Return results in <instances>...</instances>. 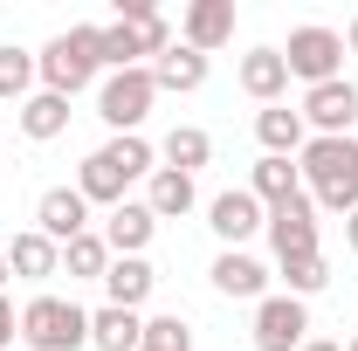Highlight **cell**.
Here are the masks:
<instances>
[{"label": "cell", "mask_w": 358, "mask_h": 351, "mask_svg": "<svg viewBox=\"0 0 358 351\" xmlns=\"http://www.w3.org/2000/svg\"><path fill=\"white\" fill-rule=\"evenodd\" d=\"M296 159L317 214H358V138H310Z\"/></svg>", "instance_id": "6da1fadb"}, {"label": "cell", "mask_w": 358, "mask_h": 351, "mask_svg": "<svg viewBox=\"0 0 358 351\" xmlns=\"http://www.w3.org/2000/svg\"><path fill=\"white\" fill-rule=\"evenodd\" d=\"M96 69H103V28H90V21L62 28V35L35 55V76H42V89H55V96L90 89V83H96Z\"/></svg>", "instance_id": "7a4b0ae2"}, {"label": "cell", "mask_w": 358, "mask_h": 351, "mask_svg": "<svg viewBox=\"0 0 358 351\" xmlns=\"http://www.w3.org/2000/svg\"><path fill=\"white\" fill-rule=\"evenodd\" d=\"M21 345L28 351H83L90 345V310L69 296H28L21 303Z\"/></svg>", "instance_id": "3957f363"}, {"label": "cell", "mask_w": 358, "mask_h": 351, "mask_svg": "<svg viewBox=\"0 0 358 351\" xmlns=\"http://www.w3.org/2000/svg\"><path fill=\"white\" fill-rule=\"evenodd\" d=\"M152 103H159L152 62H145V69H110V76L96 83V117H103V124H110L117 138H124V131H138V124L152 117Z\"/></svg>", "instance_id": "277c9868"}, {"label": "cell", "mask_w": 358, "mask_h": 351, "mask_svg": "<svg viewBox=\"0 0 358 351\" xmlns=\"http://www.w3.org/2000/svg\"><path fill=\"white\" fill-rule=\"evenodd\" d=\"M282 62H289V76H303V89L338 83V76H345V35L324 28V21H303V28H289Z\"/></svg>", "instance_id": "5b68a950"}, {"label": "cell", "mask_w": 358, "mask_h": 351, "mask_svg": "<svg viewBox=\"0 0 358 351\" xmlns=\"http://www.w3.org/2000/svg\"><path fill=\"white\" fill-rule=\"evenodd\" d=\"M310 338V310H303V296H262L255 303V351H296Z\"/></svg>", "instance_id": "8992f818"}, {"label": "cell", "mask_w": 358, "mask_h": 351, "mask_svg": "<svg viewBox=\"0 0 358 351\" xmlns=\"http://www.w3.org/2000/svg\"><path fill=\"white\" fill-rule=\"evenodd\" d=\"M207 227L221 234L227 248H241L248 234H262V227H268V207L248 193V186H227V193H214V200H207Z\"/></svg>", "instance_id": "52a82bcc"}, {"label": "cell", "mask_w": 358, "mask_h": 351, "mask_svg": "<svg viewBox=\"0 0 358 351\" xmlns=\"http://www.w3.org/2000/svg\"><path fill=\"white\" fill-rule=\"evenodd\" d=\"M303 124H317V138H352L358 124V83H317L303 89Z\"/></svg>", "instance_id": "ba28073f"}, {"label": "cell", "mask_w": 358, "mask_h": 351, "mask_svg": "<svg viewBox=\"0 0 358 351\" xmlns=\"http://www.w3.org/2000/svg\"><path fill=\"white\" fill-rule=\"evenodd\" d=\"M262 234H268V248H275V262H296V255H317V207H310V193H296L289 207H275Z\"/></svg>", "instance_id": "9c48e42d"}, {"label": "cell", "mask_w": 358, "mask_h": 351, "mask_svg": "<svg viewBox=\"0 0 358 351\" xmlns=\"http://www.w3.org/2000/svg\"><path fill=\"white\" fill-rule=\"evenodd\" d=\"M35 227H42L55 248H69L76 234H90V200L76 186H48L42 200H35Z\"/></svg>", "instance_id": "30bf717a"}, {"label": "cell", "mask_w": 358, "mask_h": 351, "mask_svg": "<svg viewBox=\"0 0 358 351\" xmlns=\"http://www.w3.org/2000/svg\"><path fill=\"white\" fill-rule=\"evenodd\" d=\"M179 42L200 48V55L227 48L234 42V0H193V7L179 14Z\"/></svg>", "instance_id": "8fae6325"}, {"label": "cell", "mask_w": 358, "mask_h": 351, "mask_svg": "<svg viewBox=\"0 0 358 351\" xmlns=\"http://www.w3.org/2000/svg\"><path fill=\"white\" fill-rule=\"evenodd\" d=\"M152 234H159V214H152L145 200H124V207H110V220H103L110 255H145V248H152Z\"/></svg>", "instance_id": "7c38bea8"}, {"label": "cell", "mask_w": 358, "mask_h": 351, "mask_svg": "<svg viewBox=\"0 0 358 351\" xmlns=\"http://www.w3.org/2000/svg\"><path fill=\"white\" fill-rule=\"evenodd\" d=\"M152 289H159V268L145 262V255H110V268H103V296H110L117 310H138Z\"/></svg>", "instance_id": "4fadbf2b"}, {"label": "cell", "mask_w": 358, "mask_h": 351, "mask_svg": "<svg viewBox=\"0 0 358 351\" xmlns=\"http://www.w3.org/2000/svg\"><path fill=\"white\" fill-rule=\"evenodd\" d=\"M214 289L221 296H241V303H262L268 296V268L255 255H241V248H221L214 255Z\"/></svg>", "instance_id": "5bb4252c"}, {"label": "cell", "mask_w": 358, "mask_h": 351, "mask_svg": "<svg viewBox=\"0 0 358 351\" xmlns=\"http://www.w3.org/2000/svg\"><path fill=\"white\" fill-rule=\"evenodd\" d=\"M310 124H303V110H289V103H268V110H255V138H262L268 159H296L303 145H310Z\"/></svg>", "instance_id": "9a60e30c"}, {"label": "cell", "mask_w": 358, "mask_h": 351, "mask_svg": "<svg viewBox=\"0 0 358 351\" xmlns=\"http://www.w3.org/2000/svg\"><path fill=\"white\" fill-rule=\"evenodd\" d=\"M241 89L255 96V103H282V89H289V62H282V48H248L241 55Z\"/></svg>", "instance_id": "2e32d148"}, {"label": "cell", "mask_w": 358, "mask_h": 351, "mask_svg": "<svg viewBox=\"0 0 358 351\" xmlns=\"http://www.w3.org/2000/svg\"><path fill=\"white\" fill-rule=\"evenodd\" d=\"M7 268H14L21 282H48V275H62V248L48 241L42 227H28V234H14V248H7Z\"/></svg>", "instance_id": "e0dca14e"}, {"label": "cell", "mask_w": 358, "mask_h": 351, "mask_svg": "<svg viewBox=\"0 0 358 351\" xmlns=\"http://www.w3.org/2000/svg\"><path fill=\"white\" fill-rule=\"evenodd\" d=\"M152 83H159V96H166V89H173V96H193V89L207 83V55L186 48V42H173L159 62H152Z\"/></svg>", "instance_id": "ac0fdd59"}, {"label": "cell", "mask_w": 358, "mask_h": 351, "mask_svg": "<svg viewBox=\"0 0 358 351\" xmlns=\"http://www.w3.org/2000/svg\"><path fill=\"white\" fill-rule=\"evenodd\" d=\"M14 124H21V138H35V145L62 138V131H69V96H55V89H35V96L14 110Z\"/></svg>", "instance_id": "d6986e66"}, {"label": "cell", "mask_w": 358, "mask_h": 351, "mask_svg": "<svg viewBox=\"0 0 358 351\" xmlns=\"http://www.w3.org/2000/svg\"><path fill=\"white\" fill-rule=\"evenodd\" d=\"M90 345L96 351H138L145 345V317L138 310H117V303L90 310Z\"/></svg>", "instance_id": "ffe728a7"}, {"label": "cell", "mask_w": 358, "mask_h": 351, "mask_svg": "<svg viewBox=\"0 0 358 351\" xmlns=\"http://www.w3.org/2000/svg\"><path fill=\"white\" fill-rule=\"evenodd\" d=\"M248 193L275 214V207H289V200L303 193V173H296L289 159H268V152H262V159H255V179H248Z\"/></svg>", "instance_id": "44dd1931"}, {"label": "cell", "mask_w": 358, "mask_h": 351, "mask_svg": "<svg viewBox=\"0 0 358 351\" xmlns=\"http://www.w3.org/2000/svg\"><path fill=\"white\" fill-rule=\"evenodd\" d=\"M124 186H131V179L117 173L103 152H90L83 166H76V193H83L90 207H124Z\"/></svg>", "instance_id": "7402d4cb"}, {"label": "cell", "mask_w": 358, "mask_h": 351, "mask_svg": "<svg viewBox=\"0 0 358 351\" xmlns=\"http://www.w3.org/2000/svg\"><path fill=\"white\" fill-rule=\"evenodd\" d=\"M159 159H166V166H173V173H200V166H207V159H214V138L200 131V124H173V131H166V145H159Z\"/></svg>", "instance_id": "603a6c76"}, {"label": "cell", "mask_w": 358, "mask_h": 351, "mask_svg": "<svg viewBox=\"0 0 358 351\" xmlns=\"http://www.w3.org/2000/svg\"><path fill=\"white\" fill-rule=\"evenodd\" d=\"M193 200H200V193H193V179H186V173H173V166H159V173H152V186H145V207H152L159 220L193 214Z\"/></svg>", "instance_id": "cb8c5ba5"}, {"label": "cell", "mask_w": 358, "mask_h": 351, "mask_svg": "<svg viewBox=\"0 0 358 351\" xmlns=\"http://www.w3.org/2000/svg\"><path fill=\"white\" fill-rule=\"evenodd\" d=\"M35 83H42V76H35V55H28V48H14V42H0V103H14V110H21V103L35 96Z\"/></svg>", "instance_id": "d4e9b609"}, {"label": "cell", "mask_w": 358, "mask_h": 351, "mask_svg": "<svg viewBox=\"0 0 358 351\" xmlns=\"http://www.w3.org/2000/svg\"><path fill=\"white\" fill-rule=\"evenodd\" d=\"M62 268H69V282H103V268H110V241L90 227V234H76L69 248H62Z\"/></svg>", "instance_id": "484cf974"}, {"label": "cell", "mask_w": 358, "mask_h": 351, "mask_svg": "<svg viewBox=\"0 0 358 351\" xmlns=\"http://www.w3.org/2000/svg\"><path fill=\"white\" fill-rule=\"evenodd\" d=\"M103 159H110V166H117L124 179H152V173H159V152H152V145H145L138 131L110 138V145H103Z\"/></svg>", "instance_id": "4316f807"}, {"label": "cell", "mask_w": 358, "mask_h": 351, "mask_svg": "<svg viewBox=\"0 0 358 351\" xmlns=\"http://www.w3.org/2000/svg\"><path fill=\"white\" fill-rule=\"evenodd\" d=\"M282 282H289V296H317V289L331 282V262H324V248H317V255H296V262H282Z\"/></svg>", "instance_id": "83f0119b"}, {"label": "cell", "mask_w": 358, "mask_h": 351, "mask_svg": "<svg viewBox=\"0 0 358 351\" xmlns=\"http://www.w3.org/2000/svg\"><path fill=\"white\" fill-rule=\"evenodd\" d=\"M138 351H193V324L186 317H145V345Z\"/></svg>", "instance_id": "f1b7e54d"}, {"label": "cell", "mask_w": 358, "mask_h": 351, "mask_svg": "<svg viewBox=\"0 0 358 351\" xmlns=\"http://www.w3.org/2000/svg\"><path fill=\"white\" fill-rule=\"evenodd\" d=\"M21 338V310L7 303V289H0V345H14Z\"/></svg>", "instance_id": "f546056e"}, {"label": "cell", "mask_w": 358, "mask_h": 351, "mask_svg": "<svg viewBox=\"0 0 358 351\" xmlns=\"http://www.w3.org/2000/svg\"><path fill=\"white\" fill-rule=\"evenodd\" d=\"M345 248L358 255V214H345Z\"/></svg>", "instance_id": "4dcf8cb0"}, {"label": "cell", "mask_w": 358, "mask_h": 351, "mask_svg": "<svg viewBox=\"0 0 358 351\" xmlns=\"http://www.w3.org/2000/svg\"><path fill=\"white\" fill-rule=\"evenodd\" d=\"M296 351H345V345H331V338H303Z\"/></svg>", "instance_id": "1f68e13d"}, {"label": "cell", "mask_w": 358, "mask_h": 351, "mask_svg": "<svg viewBox=\"0 0 358 351\" xmlns=\"http://www.w3.org/2000/svg\"><path fill=\"white\" fill-rule=\"evenodd\" d=\"M345 48H352V55H358V14H352V28H345Z\"/></svg>", "instance_id": "d6a6232c"}, {"label": "cell", "mask_w": 358, "mask_h": 351, "mask_svg": "<svg viewBox=\"0 0 358 351\" xmlns=\"http://www.w3.org/2000/svg\"><path fill=\"white\" fill-rule=\"evenodd\" d=\"M7 275H14V268H7V255H0V282H7Z\"/></svg>", "instance_id": "836d02e7"}, {"label": "cell", "mask_w": 358, "mask_h": 351, "mask_svg": "<svg viewBox=\"0 0 358 351\" xmlns=\"http://www.w3.org/2000/svg\"><path fill=\"white\" fill-rule=\"evenodd\" d=\"M345 351H358V338H352V345H345Z\"/></svg>", "instance_id": "e575fe53"}]
</instances>
